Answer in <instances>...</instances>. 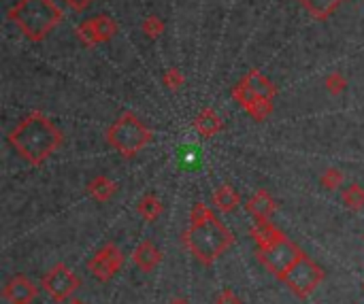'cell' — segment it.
I'll list each match as a JSON object with an SVG mask.
<instances>
[{
  "label": "cell",
  "instance_id": "23",
  "mask_svg": "<svg viewBox=\"0 0 364 304\" xmlns=\"http://www.w3.org/2000/svg\"><path fill=\"white\" fill-rule=\"evenodd\" d=\"M141 30H143V34L148 37V39H160L164 34V21L158 15H150V17L143 19Z\"/></svg>",
  "mask_w": 364,
  "mask_h": 304
},
{
  "label": "cell",
  "instance_id": "18",
  "mask_svg": "<svg viewBox=\"0 0 364 304\" xmlns=\"http://www.w3.org/2000/svg\"><path fill=\"white\" fill-rule=\"evenodd\" d=\"M301 7L318 21H324L328 19L338 7H341L345 0H299Z\"/></svg>",
  "mask_w": 364,
  "mask_h": 304
},
{
  "label": "cell",
  "instance_id": "22",
  "mask_svg": "<svg viewBox=\"0 0 364 304\" xmlns=\"http://www.w3.org/2000/svg\"><path fill=\"white\" fill-rule=\"evenodd\" d=\"M343 181H345L343 172H341V170H336V168H326V170H324V174L320 176V183H322V188H324V190H328V192H336L338 188L343 185Z\"/></svg>",
  "mask_w": 364,
  "mask_h": 304
},
{
  "label": "cell",
  "instance_id": "13",
  "mask_svg": "<svg viewBox=\"0 0 364 304\" xmlns=\"http://www.w3.org/2000/svg\"><path fill=\"white\" fill-rule=\"evenodd\" d=\"M250 236L254 239L258 249H269L275 243H279L281 239H285V234L279 230L275 223H271L269 219H254V225L250 227Z\"/></svg>",
  "mask_w": 364,
  "mask_h": 304
},
{
  "label": "cell",
  "instance_id": "17",
  "mask_svg": "<svg viewBox=\"0 0 364 304\" xmlns=\"http://www.w3.org/2000/svg\"><path fill=\"white\" fill-rule=\"evenodd\" d=\"M243 81H245V83L250 85V90H252L256 96H260V98L273 100V98L277 96L275 83H273L269 77H266L262 70H258V68H252V70L245 74V77H243Z\"/></svg>",
  "mask_w": 364,
  "mask_h": 304
},
{
  "label": "cell",
  "instance_id": "1",
  "mask_svg": "<svg viewBox=\"0 0 364 304\" xmlns=\"http://www.w3.org/2000/svg\"><path fill=\"white\" fill-rule=\"evenodd\" d=\"M232 243H234V236L226 227V223H222L215 217L209 205L196 202L190 211V225L183 232L185 249L201 264L211 266L232 247Z\"/></svg>",
  "mask_w": 364,
  "mask_h": 304
},
{
  "label": "cell",
  "instance_id": "9",
  "mask_svg": "<svg viewBox=\"0 0 364 304\" xmlns=\"http://www.w3.org/2000/svg\"><path fill=\"white\" fill-rule=\"evenodd\" d=\"M121 264H124V253H121V249L115 243H107L103 249L94 253V258L88 262V270L99 281L107 283L119 272Z\"/></svg>",
  "mask_w": 364,
  "mask_h": 304
},
{
  "label": "cell",
  "instance_id": "11",
  "mask_svg": "<svg viewBox=\"0 0 364 304\" xmlns=\"http://www.w3.org/2000/svg\"><path fill=\"white\" fill-rule=\"evenodd\" d=\"M39 296V287L26 274H13L3 287V298L9 304H32Z\"/></svg>",
  "mask_w": 364,
  "mask_h": 304
},
{
  "label": "cell",
  "instance_id": "27",
  "mask_svg": "<svg viewBox=\"0 0 364 304\" xmlns=\"http://www.w3.org/2000/svg\"><path fill=\"white\" fill-rule=\"evenodd\" d=\"M92 3H94V0H64V5L68 9H72V11H77V13L85 11Z\"/></svg>",
  "mask_w": 364,
  "mask_h": 304
},
{
  "label": "cell",
  "instance_id": "28",
  "mask_svg": "<svg viewBox=\"0 0 364 304\" xmlns=\"http://www.w3.org/2000/svg\"><path fill=\"white\" fill-rule=\"evenodd\" d=\"M168 304H192V302L188 298H183V296H177V298H173Z\"/></svg>",
  "mask_w": 364,
  "mask_h": 304
},
{
  "label": "cell",
  "instance_id": "29",
  "mask_svg": "<svg viewBox=\"0 0 364 304\" xmlns=\"http://www.w3.org/2000/svg\"><path fill=\"white\" fill-rule=\"evenodd\" d=\"M64 304H88L85 300H81V298H70L68 302H64Z\"/></svg>",
  "mask_w": 364,
  "mask_h": 304
},
{
  "label": "cell",
  "instance_id": "8",
  "mask_svg": "<svg viewBox=\"0 0 364 304\" xmlns=\"http://www.w3.org/2000/svg\"><path fill=\"white\" fill-rule=\"evenodd\" d=\"M75 34L85 47H99L103 43H109L117 34V23L109 15H96L81 21L75 28Z\"/></svg>",
  "mask_w": 364,
  "mask_h": 304
},
{
  "label": "cell",
  "instance_id": "3",
  "mask_svg": "<svg viewBox=\"0 0 364 304\" xmlns=\"http://www.w3.org/2000/svg\"><path fill=\"white\" fill-rule=\"evenodd\" d=\"M9 19L32 43L50 37L62 21V9L54 0H17L9 11Z\"/></svg>",
  "mask_w": 364,
  "mask_h": 304
},
{
  "label": "cell",
  "instance_id": "21",
  "mask_svg": "<svg viewBox=\"0 0 364 304\" xmlns=\"http://www.w3.org/2000/svg\"><path fill=\"white\" fill-rule=\"evenodd\" d=\"M343 202L350 211H362L364 209V188H360L358 183L350 185L343 190Z\"/></svg>",
  "mask_w": 364,
  "mask_h": 304
},
{
  "label": "cell",
  "instance_id": "12",
  "mask_svg": "<svg viewBox=\"0 0 364 304\" xmlns=\"http://www.w3.org/2000/svg\"><path fill=\"white\" fill-rule=\"evenodd\" d=\"M162 251L152 241H141L132 251V264L143 272H154L162 264Z\"/></svg>",
  "mask_w": 364,
  "mask_h": 304
},
{
  "label": "cell",
  "instance_id": "6",
  "mask_svg": "<svg viewBox=\"0 0 364 304\" xmlns=\"http://www.w3.org/2000/svg\"><path fill=\"white\" fill-rule=\"evenodd\" d=\"M256 256H258L260 264L281 281V278L285 276V272L301 260L303 249L285 236L269 249H258Z\"/></svg>",
  "mask_w": 364,
  "mask_h": 304
},
{
  "label": "cell",
  "instance_id": "20",
  "mask_svg": "<svg viewBox=\"0 0 364 304\" xmlns=\"http://www.w3.org/2000/svg\"><path fill=\"white\" fill-rule=\"evenodd\" d=\"M136 211H139V215H141L145 221H158L160 215H162V211H164V205H162V200H160L156 194H145V196L139 200Z\"/></svg>",
  "mask_w": 364,
  "mask_h": 304
},
{
  "label": "cell",
  "instance_id": "2",
  "mask_svg": "<svg viewBox=\"0 0 364 304\" xmlns=\"http://www.w3.org/2000/svg\"><path fill=\"white\" fill-rule=\"evenodd\" d=\"M62 141V130L41 111L28 113L9 132V145L30 166H43L60 149Z\"/></svg>",
  "mask_w": 364,
  "mask_h": 304
},
{
  "label": "cell",
  "instance_id": "24",
  "mask_svg": "<svg viewBox=\"0 0 364 304\" xmlns=\"http://www.w3.org/2000/svg\"><path fill=\"white\" fill-rule=\"evenodd\" d=\"M162 83L166 85V90L179 92V90L185 85V77H183V72H181L179 68H168V70L162 74Z\"/></svg>",
  "mask_w": 364,
  "mask_h": 304
},
{
  "label": "cell",
  "instance_id": "5",
  "mask_svg": "<svg viewBox=\"0 0 364 304\" xmlns=\"http://www.w3.org/2000/svg\"><path fill=\"white\" fill-rule=\"evenodd\" d=\"M324 276H326V272L322 270V266L303 253L301 260L285 272V276L281 278V281L290 287V292H292L294 296L307 298L322 285Z\"/></svg>",
  "mask_w": 364,
  "mask_h": 304
},
{
  "label": "cell",
  "instance_id": "26",
  "mask_svg": "<svg viewBox=\"0 0 364 304\" xmlns=\"http://www.w3.org/2000/svg\"><path fill=\"white\" fill-rule=\"evenodd\" d=\"M215 304H243V302H241V298L230 287H226V290H222L220 294H217Z\"/></svg>",
  "mask_w": 364,
  "mask_h": 304
},
{
  "label": "cell",
  "instance_id": "16",
  "mask_svg": "<svg viewBox=\"0 0 364 304\" xmlns=\"http://www.w3.org/2000/svg\"><path fill=\"white\" fill-rule=\"evenodd\" d=\"M211 202H213V209L222 215H228L232 213L239 205H241V196L236 194V190L228 183H222L220 188H215L213 196H211Z\"/></svg>",
  "mask_w": 364,
  "mask_h": 304
},
{
  "label": "cell",
  "instance_id": "15",
  "mask_svg": "<svg viewBox=\"0 0 364 304\" xmlns=\"http://www.w3.org/2000/svg\"><path fill=\"white\" fill-rule=\"evenodd\" d=\"M194 130L205 139H211V136L220 134L224 130V119L217 115L215 109L207 107L196 115V119H194Z\"/></svg>",
  "mask_w": 364,
  "mask_h": 304
},
{
  "label": "cell",
  "instance_id": "10",
  "mask_svg": "<svg viewBox=\"0 0 364 304\" xmlns=\"http://www.w3.org/2000/svg\"><path fill=\"white\" fill-rule=\"evenodd\" d=\"M232 100H234V103H236L243 111H245L252 119H256V121H264L266 117H269V115L275 111L273 100H266V98L256 96V94L250 90V85L243 81V79L232 88Z\"/></svg>",
  "mask_w": 364,
  "mask_h": 304
},
{
  "label": "cell",
  "instance_id": "25",
  "mask_svg": "<svg viewBox=\"0 0 364 304\" xmlns=\"http://www.w3.org/2000/svg\"><path fill=\"white\" fill-rule=\"evenodd\" d=\"M324 88L328 90V94L332 96H338V94H343L345 88H347V79L343 77L341 72H330L326 81H324Z\"/></svg>",
  "mask_w": 364,
  "mask_h": 304
},
{
  "label": "cell",
  "instance_id": "4",
  "mask_svg": "<svg viewBox=\"0 0 364 304\" xmlns=\"http://www.w3.org/2000/svg\"><path fill=\"white\" fill-rule=\"evenodd\" d=\"M154 139V132L145 125L134 113H121L107 130V143L124 158H132L148 147Z\"/></svg>",
  "mask_w": 364,
  "mask_h": 304
},
{
  "label": "cell",
  "instance_id": "14",
  "mask_svg": "<svg viewBox=\"0 0 364 304\" xmlns=\"http://www.w3.org/2000/svg\"><path fill=\"white\" fill-rule=\"evenodd\" d=\"M245 209H247V213L254 219L264 221V219H271L273 217V213L277 211V202L273 200V196L266 192V190H258L256 194L250 196Z\"/></svg>",
  "mask_w": 364,
  "mask_h": 304
},
{
  "label": "cell",
  "instance_id": "19",
  "mask_svg": "<svg viewBox=\"0 0 364 304\" xmlns=\"http://www.w3.org/2000/svg\"><path fill=\"white\" fill-rule=\"evenodd\" d=\"M115 190H117V183L111 181L107 174H96L94 179L88 183V188H85V192L96 202H109L115 196Z\"/></svg>",
  "mask_w": 364,
  "mask_h": 304
},
{
  "label": "cell",
  "instance_id": "7",
  "mask_svg": "<svg viewBox=\"0 0 364 304\" xmlns=\"http://www.w3.org/2000/svg\"><path fill=\"white\" fill-rule=\"evenodd\" d=\"M41 287L54 302L64 304V302H68L72 296H75V292L81 287V278L77 276V272L72 270L70 266L60 262V264L52 266L50 270L43 274Z\"/></svg>",
  "mask_w": 364,
  "mask_h": 304
}]
</instances>
